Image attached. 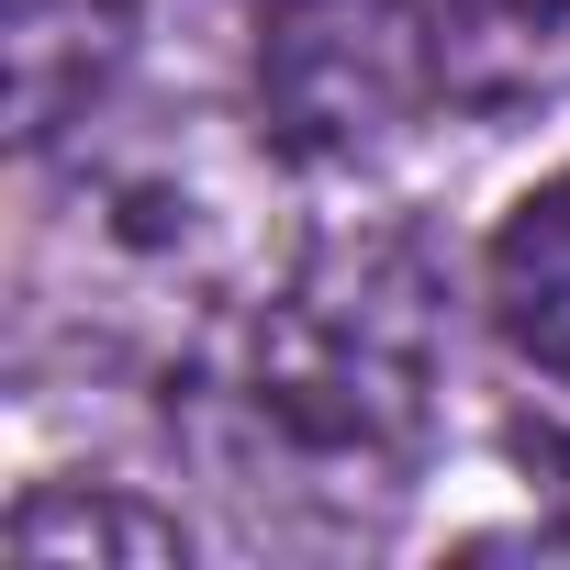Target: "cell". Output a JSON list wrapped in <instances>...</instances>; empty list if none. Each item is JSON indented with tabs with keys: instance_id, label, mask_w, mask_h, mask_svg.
<instances>
[{
	"instance_id": "1",
	"label": "cell",
	"mask_w": 570,
	"mask_h": 570,
	"mask_svg": "<svg viewBox=\"0 0 570 570\" xmlns=\"http://www.w3.org/2000/svg\"><path fill=\"white\" fill-rule=\"evenodd\" d=\"M436 392H448L436 268L403 235L314 246L292 279L246 303L213 370L224 470L235 492L292 514H370L425 470Z\"/></svg>"
},
{
	"instance_id": "2",
	"label": "cell",
	"mask_w": 570,
	"mask_h": 570,
	"mask_svg": "<svg viewBox=\"0 0 570 570\" xmlns=\"http://www.w3.org/2000/svg\"><path fill=\"white\" fill-rule=\"evenodd\" d=\"M246 213L257 190L202 135V112H157L124 146H90L57 168L23 303L35 325H79L101 347H190L246 279Z\"/></svg>"
},
{
	"instance_id": "3",
	"label": "cell",
	"mask_w": 570,
	"mask_h": 570,
	"mask_svg": "<svg viewBox=\"0 0 570 570\" xmlns=\"http://www.w3.org/2000/svg\"><path fill=\"white\" fill-rule=\"evenodd\" d=\"M425 101H448V79L414 0H257V112L303 168L392 157Z\"/></svg>"
},
{
	"instance_id": "4",
	"label": "cell",
	"mask_w": 570,
	"mask_h": 570,
	"mask_svg": "<svg viewBox=\"0 0 570 570\" xmlns=\"http://www.w3.org/2000/svg\"><path fill=\"white\" fill-rule=\"evenodd\" d=\"M135 23H146V0H0V112H12L23 157L68 146L101 112Z\"/></svg>"
},
{
	"instance_id": "5",
	"label": "cell",
	"mask_w": 570,
	"mask_h": 570,
	"mask_svg": "<svg viewBox=\"0 0 570 570\" xmlns=\"http://www.w3.org/2000/svg\"><path fill=\"white\" fill-rule=\"evenodd\" d=\"M459 112L570 101V0H414Z\"/></svg>"
},
{
	"instance_id": "6",
	"label": "cell",
	"mask_w": 570,
	"mask_h": 570,
	"mask_svg": "<svg viewBox=\"0 0 570 570\" xmlns=\"http://www.w3.org/2000/svg\"><path fill=\"white\" fill-rule=\"evenodd\" d=\"M492 314H503L514 358L570 381V168L548 190H525L514 224L492 235Z\"/></svg>"
},
{
	"instance_id": "7",
	"label": "cell",
	"mask_w": 570,
	"mask_h": 570,
	"mask_svg": "<svg viewBox=\"0 0 570 570\" xmlns=\"http://www.w3.org/2000/svg\"><path fill=\"white\" fill-rule=\"evenodd\" d=\"M12 559L35 570H68V559H112V570H179L190 537L179 514H146L124 492H90V481H46L23 514H12Z\"/></svg>"
}]
</instances>
